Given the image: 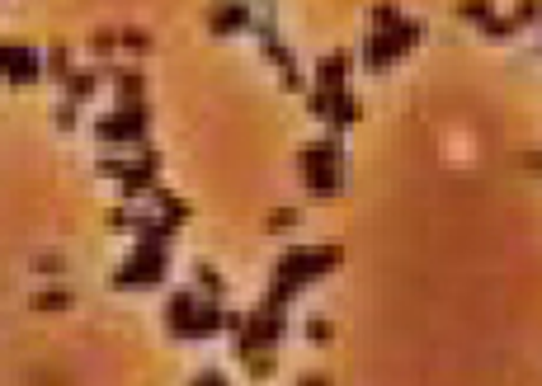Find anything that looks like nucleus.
<instances>
[{"mask_svg": "<svg viewBox=\"0 0 542 386\" xmlns=\"http://www.w3.org/2000/svg\"><path fill=\"white\" fill-rule=\"evenodd\" d=\"M349 52H331V57H325L321 66H316V86L321 90H344V76H349Z\"/></svg>", "mask_w": 542, "mask_h": 386, "instance_id": "9d476101", "label": "nucleus"}, {"mask_svg": "<svg viewBox=\"0 0 542 386\" xmlns=\"http://www.w3.org/2000/svg\"><path fill=\"white\" fill-rule=\"evenodd\" d=\"M340 264V245H302V250H288L274 264V279H269V307H288V301L302 292L312 279H321L325 269Z\"/></svg>", "mask_w": 542, "mask_h": 386, "instance_id": "f257e3e1", "label": "nucleus"}, {"mask_svg": "<svg viewBox=\"0 0 542 386\" xmlns=\"http://www.w3.org/2000/svg\"><path fill=\"white\" fill-rule=\"evenodd\" d=\"M359 118H363V104L349 95V90H340V95H335V108H331V123H325V127H331V132H344L349 123H359Z\"/></svg>", "mask_w": 542, "mask_h": 386, "instance_id": "9b49d317", "label": "nucleus"}, {"mask_svg": "<svg viewBox=\"0 0 542 386\" xmlns=\"http://www.w3.org/2000/svg\"><path fill=\"white\" fill-rule=\"evenodd\" d=\"M302 175H307V193H316V198H331V193H340L344 184V147H340V132H325L321 142L302 147Z\"/></svg>", "mask_w": 542, "mask_h": 386, "instance_id": "f03ea898", "label": "nucleus"}, {"mask_svg": "<svg viewBox=\"0 0 542 386\" xmlns=\"http://www.w3.org/2000/svg\"><path fill=\"white\" fill-rule=\"evenodd\" d=\"M71 301H76V297H71L66 288H43V292H34L29 307H34V311H66Z\"/></svg>", "mask_w": 542, "mask_h": 386, "instance_id": "dca6fc26", "label": "nucleus"}, {"mask_svg": "<svg viewBox=\"0 0 542 386\" xmlns=\"http://www.w3.org/2000/svg\"><path fill=\"white\" fill-rule=\"evenodd\" d=\"M0 76H5L10 86H34L43 76V57L24 43H0Z\"/></svg>", "mask_w": 542, "mask_h": 386, "instance_id": "423d86ee", "label": "nucleus"}, {"mask_svg": "<svg viewBox=\"0 0 542 386\" xmlns=\"http://www.w3.org/2000/svg\"><path fill=\"white\" fill-rule=\"evenodd\" d=\"M194 279H199V297H208V301H222V292H227V283H222V273H217L212 264H194Z\"/></svg>", "mask_w": 542, "mask_h": 386, "instance_id": "ddd939ff", "label": "nucleus"}, {"mask_svg": "<svg viewBox=\"0 0 542 386\" xmlns=\"http://www.w3.org/2000/svg\"><path fill=\"white\" fill-rule=\"evenodd\" d=\"M537 57H542V34H537Z\"/></svg>", "mask_w": 542, "mask_h": 386, "instance_id": "7c9ffc66", "label": "nucleus"}, {"mask_svg": "<svg viewBox=\"0 0 542 386\" xmlns=\"http://www.w3.org/2000/svg\"><path fill=\"white\" fill-rule=\"evenodd\" d=\"M34 273H52V279H62L66 259H62V255H38V259H34Z\"/></svg>", "mask_w": 542, "mask_h": 386, "instance_id": "a878e982", "label": "nucleus"}, {"mask_svg": "<svg viewBox=\"0 0 542 386\" xmlns=\"http://www.w3.org/2000/svg\"><path fill=\"white\" fill-rule=\"evenodd\" d=\"M118 47H128V52H147V47H151V34H142V29H123V34H118Z\"/></svg>", "mask_w": 542, "mask_h": 386, "instance_id": "393cba45", "label": "nucleus"}, {"mask_svg": "<svg viewBox=\"0 0 542 386\" xmlns=\"http://www.w3.org/2000/svg\"><path fill=\"white\" fill-rule=\"evenodd\" d=\"M491 15H496V5H491V0H457V19L476 24V29H481V24L491 19Z\"/></svg>", "mask_w": 542, "mask_h": 386, "instance_id": "a211bd4d", "label": "nucleus"}, {"mask_svg": "<svg viewBox=\"0 0 542 386\" xmlns=\"http://www.w3.org/2000/svg\"><path fill=\"white\" fill-rule=\"evenodd\" d=\"M481 34L491 38V43H500V38H514V34H519V24H514V15H491V19L481 24Z\"/></svg>", "mask_w": 542, "mask_h": 386, "instance_id": "6ab92c4d", "label": "nucleus"}, {"mask_svg": "<svg viewBox=\"0 0 542 386\" xmlns=\"http://www.w3.org/2000/svg\"><path fill=\"white\" fill-rule=\"evenodd\" d=\"M335 95H340V90H321V86H312V90H307V114H312V118H321V123H331Z\"/></svg>", "mask_w": 542, "mask_h": 386, "instance_id": "f3484780", "label": "nucleus"}, {"mask_svg": "<svg viewBox=\"0 0 542 386\" xmlns=\"http://www.w3.org/2000/svg\"><path fill=\"white\" fill-rule=\"evenodd\" d=\"M99 76H104V71H76V76L66 80V99H71V104H86V99L99 90Z\"/></svg>", "mask_w": 542, "mask_h": 386, "instance_id": "4468645a", "label": "nucleus"}, {"mask_svg": "<svg viewBox=\"0 0 542 386\" xmlns=\"http://www.w3.org/2000/svg\"><path fill=\"white\" fill-rule=\"evenodd\" d=\"M514 24H519V29H542V0H519V5H514Z\"/></svg>", "mask_w": 542, "mask_h": 386, "instance_id": "aec40b11", "label": "nucleus"}, {"mask_svg": "<svg viewBox=\"0 0 542 386\" xmlns=\"http://www.w3.org/2000/svg\"><path fill=\"white\" fill-rule=\"evenodd\" d=\"M307 340L312 344H331L335 340V325L325 320V316H307Z\"/></svg>", "mask_w": 542, "mask_h": 386, "instance_id": "4be33fe9", "label": "nucleus"}, {"mask_svg": "<svg viewBox=\"0 0 542 386\" xmlns=\"http://www.w3.org/2000/svg\"><path fill=\"white\" fill-rule=\"evenodd\" d=\"M401 19H405V15H401L396 0H377V5H373V34H392Z\"/></svg>", "mask_w": 542, "mask_h": 386, "instance_id": "2eb2a0df", "label": "nucleus"}, {"mask_svg": "<svg viewBox=\"0 0 542 386\" xmlns=\"http://www.w3.org/2000/svg\"><path fill=\"white\" fill-rule=\"evenodd\" d=\"M194 386H231L222 372H203V377H194Z\"/></svg>", "mask_w": 542, "mask_h": 386, "instance_id": "cd10ccee", "label": "nucleus"}, {"mask_svg": "<svg viewBox=\"0 0 542 386\" xmlns=\"http://www.w3.org/2000/svg\"><path fill=\"white\" fill-rule=\"evenodd\" d=\"M297 386H331V377H325V372H307V377H297Z\"/></svg>", "mask_w": 542, "mask_h": 386, "instance_id": "c85d7f7f", "label": "nucleus"}, {"mask_svg": "<svg viewBox=\"0 0 542 386\" xmlns=\"http://www.w3.org/2000/svg\"><path fill=\"white\" fill-rule=\"evenodd\" d=\"M208 29H212L217 38L251 34V29H255V5H251V0H222V5L208 15Z\"/></svg>", "mask_w": 542, "mask_h": 386, "instance_id": "0eeeda50", "label": "nucleus"}, {"mask_svg": "<svg viewBox=\"0 0 542 386\" xmlns=\"http://www.w3.org/2000/svg\"><path fill=\"white\" fill-rule=\"evenodd\" d=\"M524 165H528L533 175H542V151H528V156H524Z\"/></svg>", "mask_w": 542, "mask_h": 386, "instance_id": "c756f323", "label": "nucleus"}, {"mask_svg": "<svg viewBox=\"0 0 542 386\" xmlns=\"http://www.w3.org/2000/svg\"><path fill=\"white\" fill-rule=\"evenodd\" d=\"M170 269V250L160 240H138V250L128 255V264L114 273V288H156Z\"/></svg>", "mask_w": 542, "mask_h": 386, "instance_id": "20e7f679", "label": "nucleus"}, {"mask_svg": "<svg viewBox=\"0 0 542 386\" xmlns=\"http://www.w3.org/2000/svg\"><path fill=\"white\" fill-rule=\"evenodd\" d=\"M104 76L114 80V90H118V108H128V104H142V95H147V80H142V71H128V66H108Z\"/></svg>", "mask_w": 542, "mask_h": 386, "instance_id": "1a4fd4ad", "label": "nucleus"}, {"mask_svg": "<svg viewBox=\"0 0 542 386\" xmlns=\"http://www.w3.org/2000/svg\"><path fill=\"white\" fill-rule=\"evenodd\" d=\"M297 222H302V217H297V208H279V212H269V231H292Z\"/></svg>", "mask_w": 542, "mask_h": 386, "instance_id": "b1692460", "label": "nucleus"}, {"mask_svg": "<svg viewBox=\"0 0 542 386\" xmlns=\"http://www.w3.org/2000/svg\"><path fill=\"white\" fill-rule=\"evenodd\" d=\"M147 127H151L147 104H128V108H114V114L95 118L99 142L104 147H123V151H147Z\"/></svg>", "mask_w": 542, "mask_h": 386, "instance_id": "7ed1b4c3", "label": "nucleus"}, {"mask_svg": "<svg viewBox=\"0 0 542 386\" xmlns=\"http://www.w3.org/2000/svg\"><path fill=\"white\" fill-rule=\"evenodd\" d=\"M52 123H57L62 132H71V127L80 123V104H71V99H62L57 108H52Z\"/></svg>", "mask_w": 542, "mask_h": 386, "instance_id": "5701e85b", "label": "nucleus"}, {"mask_svg": "<svg viewBox=\"0 0 542 386\" xmlns=\"http://www.w3.org/2000/svg\"><path fill=\"white\" fill-rule=\"evenodd\" d=\"M260 47H264V62L283 71V86H288V90H302V71H297L288 43H283L279 34H269V38H260Z\"/></svg>", "mask_w": 542, "mask_h": 386, "instance_id": "6e6552de", "label": "nucleus"}, {"mask_svg": "<svg viewBox=\"0 0 542 386\" xmlns=\"http://www.w3.org/2000/svg\"><path fill=\"white\" fill-rule=\"evenodd\" d=\"M43 76H52L57 86H66V80L76 76V66H71V52H66L62 43H52V47L43 52Z\"/></svg>", "mask_w": 542, "mask_h": 386, "instance_id": "f8f14e48", "label": "nucleus"}, {"mask_svg": "<svg viewBox=\"0 0 542 386\" xmlns=\"http://www.w3.org/2000/svg\"><path fill=\"white\" fill-rule=\"evenodd\" d=\"M240 363H246V372H251L255 381L274 377V358H269V349H260V353H251V358H240Z\"/></svg>", "mask_w": 542, "mask_h": 386, "instance_id": "412c9836", "label": "nucleus"}, {"mask_svg": "<svg viewBox=\"0 0 542 386\" xmlns=\"http://www.w3.org/2000/svg\"><path fill=\"white\" fill-rule=\"evenodd\" d=\"M420 24L415 19H401L392 34H368V43H363V66L368 71H387L392 62H401L405 52H411L415 43H420Z\"/></svg>", "mask_w": 542, "mask_h": 386, "instance_id": "39448f33", "label": "nucleus"}, {"mask_svg": "<svg viewBox=\"0 0 542 386\" xmlns=\"http://www.w3.org/2000/svg\"><path fill=\"white\" fill-rule=\"evenodd\" d=\"M118 47V34H108V29H99V34H90V52L95 57H108V52Z\"/></svg>", "mask_w": 542, "mask_h": 386, "instance_id": "bb28decb", "label": "nucleus"}]
</instances>
